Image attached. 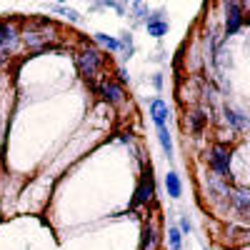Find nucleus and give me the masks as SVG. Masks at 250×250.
<instances>
[{
    "mask_svg": "<svg viewBox=\"0 0 250 250\" xmlns=\"http://www.w3.org/2000/svg\"><path fill=\"white\" fill-rule=\"evenodd\" d=\"M100 65H103V55H100L95 48H83V50L78 53V70H80L83 78L93 80V78L98 75Z\"/></svg>",
    "mask_w": 250,
    "mask_h": 250,
    "instance_id": "1",
    "label": "nucleus"
},
{
    "mask_svg": "<svg viewBox=\"0 0 250 250\" xmlns=\"http://www.w3.org/2000/svg\"><path fill=\"white\" fill-rule=\"evenodd\" d=\"M210 163H213L215 173H218L223 180L230 178V150H228L225 145H215L213 153H210Z\"/></svg>",
    "mask_w": 250,
    "mask_h": 250,
    "instance_id": "2",
    "label": "nucleus"
},
{
    "mask_svg": "<svg viewBox=\"0 0 250 250\" xmlns=\"http://www.w3.org/2000/svg\"><path fill=\"white\" fill-rule=\"evenodd\" d=\"M153 193H155V180H153V175H150V173H145V178L140 180L138 190H135L133 208H138V205H145V203H150V200H153Z\"/></svg>",
    "mask_w": 250,
    "mask_h": 250,
    "instance_id": "3",
    "label": "nucleus"
},
{
    "mask_svg": "<svg viewBox=\"0 0 250 250\" xmlns=\"http://www.w3.org/2000/svg\"><path fill=\"white\" fill-rule=\"evenodd\" d=\"M225 10H228V20H225V33H228V35H233V33H238V28L243 25L240 5H238V3H228V5H225Z\"/></svg>",
    "mask_w": 250,
    "mask_h": 250,
    "instance_id": "4",
    "label": "nucleus"
},
{
    "mask_svg": "<svg viewBox=\"0 0 250 250\" xmlns=\"http://www.w3.org/2000/svg\"><path fill=\"white\" fill-rule=\"evenodd\" d=\"M100 95L105 98L108 103H113V105L123 103V88L118 85V83H113V80H103L100 83Z\"/></svg>",
    "mask_w": 250,
    "mask_h": 250,
    "instance_id": "5",
    "label": "nucleus"
},
{
    "mask_svg": "<svg viewBox=\"0 0 250 250\" xmlns=\"http://www.w3.org/2000/svg\"><path fill=\"white\" fill-rule=\"evenodd\" d=\"M233 205H235V210L245 218H250V190H235L233 195Z\"/></svg>",
    "mask_w": 250,
    "mask_h": 250,
    "instance_id": "6",
    "label": "nucleus"
},
{
    "mask_svg": "<svg viewBox=\"0 0 250 250\" xmlns=\"http://www.w3.org/2000/svg\"><path fill=\"white\" fill-rule=\"evenodd\" d=\"M150 115H153L155 128H163L165 120H168V105H165V100H153L150 103Z\"/></svg>",
    "mask_w": 250,
    "mask_h": 250,
    "instance_id": "7",
    "label": "nucleus"
},
{
    "mask_svg": "<svg viewBox=\"0 0 250 250\" xmlns=\"http://www.w3.org/2000/svg\"><path fill=\"white\" fill-rule=\"evenodd\" d=\"M148 33H150L153 38H163L165 33H168V23H165V20H160L158 15H153V18H148Z\"/></svg>",
    "mask_w": 250,
    "mask_h": 250,
    "instance_id": "8",
    "label": "nucleus"
},
{
    "mask_svg": "<svg viewBox=\"0 0 250 250\" xmlns=\"http://www.w3.org/2000/svg\"><path fill=\"white\" fill-rule=\"evenodd\" d=\"M158 140H160V145H163V150H165V158H173V140H170V133H168V128H158Z\"/></svg>",
    "mask_w": 250,
    "mask_h": 250,
    "instance_id": "9",
    "label": "nucleus"
},
{
    "mask_svg": "<svg viewBox=\"0 0 250 250\" xmlns=\"http://www.w3.org/2000/svg\"><path fill=\"white\" fill-rule=\"evenodd\" d=\"M165 188H168V195L170 198H180V178L175 173L165 175Z\"/></svg>",
    "mask_w": 250,
    "mask_h": 250,
    "instance_id": "10",
    "label": "nucleus"
},
{
    "mask_svg": "<svg viewBox=\"0 0 250 250\" xmlns=\"http://www.w3.org/2000/svg\"><path fill=\"white\" fill-rule=\"evenodd\" d=\"M95 40L103 45V48H108L110 53H115V50H120V40H115V38H110V35H105V33H98L95 35Z\"/></svg>",
    "mask_w": 250,
    "mask_h": 250,
    "instance_id": "11",
    "label": "nucleus"
},
{
    "mask_svg": "<svg viewBox=\"0 0 250 250\" xmlns=\"http://www.w3.org/2000/svg\"><path fill=\"white\" fill-rule=\"evenodd\" d=\"M188 120H190V130L193 133H200L203 125H205V113L203 110H193L190 115H188Z\"/></svg>",
    "mask_w": 250,
    "mask_h": 250,
    "instance_id": "12",
    "label": "nucleus"
},
{
    "mask_svg": "<svg viewBox=\"0 0 250 250\" xmlns=\"http://www.w3.org/2000/svg\"><path fill=\"white\" fill-rule=\"evenodd\" d=\"M155 245H158V233H155V228H148L143 238V250H155Z\"/></svg>",
    "mask_w": 250,
    "mask_h": 250,
    "instance_id": "13",
    "label": "nucleus"
},
{
    "mask_svg": "<svg viewBox=\"0 0 250 250\" xmlns=\"http://www.w3.org/2000/svg\"><path fill=\"white\" fill-rule=\"evenodd\" d=\"M53 35H40V33H28L25 35V43L30 45V48H38V45H43V43H48Z\"/></svg>",
    "mask_w": 250,
    "mask_h": 250,
    "instance_id": "14",
    "label": "nucleus"
},
{
    "mask_svg": "<svg viewBox=\"0 0 250 250\" xmlns=\"http://www.w3.org/2000/svg\"><path fill=\"white\" fill-rule=\"evenodd\" d=\"M225 118L230 120L235 128H248V118H243L240 113H235V110H225Z\"/></svg>",
    "mask_w": 250,
    "mask_h": 250,
    "instance_id": "15",
    "label": "nucleus"
},
{
    "mask_svg": "<svg viewBox=\"0 0 250 250\" xmlns=\"http://www.w3.org/2000/svg\"><path fill=\"white\" fill-rule=\"evenodd\" d=\"M5 40H15V35H13L10 25H5V23H0V48L5 45Z\"/></svg>",
    "mask_w": 250,
    "mask_h": 250,
    "instance_id": "16",
    "label": "nucleus"
},
{
    "mask_svg": "<svg viewBox=\"0 0 250 250\" xmlns=\"http://www.w3.org/2000/svg\"><path fill=\"white\" fill-rule=\"evenodd\" d=\"M168 240H170L173 250H180V230H178V228H170V230H168Z\"/></svg>",
    "mask_w": 250,
    "mask_h": 250,
    "instance_id": "17",
    "label": "nucleus"
},
{
    "mask_svg": "<svg viewBox=\"0 0 250 250\" xmlns=\"http://www.w3.org/2000/svg\"><path fill=\"white\" fill-rule=\"evenodd\" d=\"M55 10H58V13H62V15H65V18L70 20V23H80V15H78L75 10H70V8H62V5H58Z\"/></svg>",
    "mask_w": 250,
    "mask_h": 250,
    "instance_id": "18",
    "label": "nucleus"
},
{
    "mask_svg": "<svg viewBox=\"0 0 250 250\" xmlns=\"http://www.w3.org/2000/svg\"><path fill=\"white\" fill-rule=\"evenodd\" d=\"M120 48L125 50V58H130V55H133V38H130V35H123Z\"/></svg>",
    "mask_w": 250,
    "mask_h": 250,
    "instance_id": "19",
    "label": "nucleus"
},
{
    "mask_svg": "<svg viewBox=\"0 0 250 250\" xmlns=\"http://www.w3.org/2000/svg\"><path fill=\"white\" fill-rule=\"evenodd\" d=\"M180 230H183V233L190 230V220H188V218H183V220H180Z\"/></svg>",
    "mask_w": 250,
    "mask_h": 250,
    "instance_id": "20",
    "label": "nucleus"
},
{
    "mask_svg": "<svg viewBox=\"0 0 250 250\" xmlns=\"http://www.w3.org/2000/svg\"><path fill=\"white\" fill-rule=\"evenodd\" d=\"M118 78H120V80H125V83H128V70H118Z\"/></svg>",
    "mask_w": 250,
    "mask_h": 250,
    "instance_id": "21",
    "label": "nucleus"
}]
</instances>
